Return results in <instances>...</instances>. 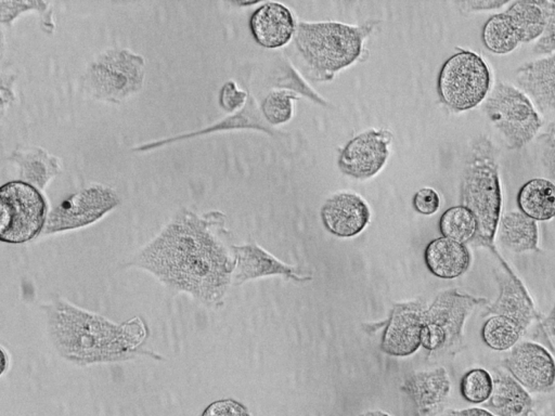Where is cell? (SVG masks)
I'll return each mask as SVG.
<instances>
[{
    "instance_id": "cell-11",
    "label": "cell",
    "mask_w": 555,
    "mask_h": 416,
    "mask_svg": "<svg viewBox=\"0 0 555 416\" xmlns=\"http://www.w3.org/2000/svg\"><path fill=\"white\" fill-rule=\"evenodd\" d=\"M502 366L528 392L543 393L555 386V359L538 342H518L503 359Z\"/></svg>"
},
{
    "instance_id": "cell-9",
    "label": "cell",
    "mask_w": 555,
    "mask_h": 416,
    "mask_svg": "<svg viewBox=\"0 0 555 416\" xmlns=\"http://www.w3.org/2000/svg\"><path fill=\"white\" fill-rule=\"evenodd\" d=\"M47 203L39 188L10 181L0 188V239L23 244L35 238L47 223Z\"/></svg>"
},
{
    "instance_id": "cell-32",
    "label": "cell",
    "mask_w": 555,
    "mask_h": 416,
    "mask_svg": "<svg viewBox=\"0 0 555 416\" xmlns=\"http://www.w3.org/2000/svg\"><path fill=\"white\" fill-rule=\"evenodd\" d=\"M545 15L542 35L532 48L535 54L551 55L555 52V0H539Z\"/></svg>"
},
{
    "instance_id": "cell-13",
    "label": "cell",
    "mask_w": 555,
    "mask_h": 416,
    "mask_svg": "<svg viewBox=\"0 0 555 416\" xmlns=\"http://www.w3.org/2000/svg\"><path fill=\"white\" fill-rule=\"evenodd\" d=\"M499 295L487 304L482 316L503 315L516 322L526 333L533 322H541L542 316L535 308L527 287L520 277L503 269L494 270Z\"/></svg>"
},
{
    "instance_id": "cell-19",
    "label": "cell",
    "mask_w": 555,
    "mask_h": 416,
    "mask_svg": "<svg viewBox=\"0 0 555 416\" xmlns=\"http://www.w3.org/2000/svg\"><path fill=\"white\" fill-rule=\"evenodd\" d=\"M427 269L442 280L460 277L468 271L472 255L466 244L441 236L428 243L424 251Z\"/></svg>"
},
{
    "instance_id": "cell-17",
    "label": "cell",
    "mask_w": 555,
    "mask_h": 416,
    "mask_svg": "<svg viewBox=\"0 0 555 416\" xmlns=\"http://www.w3.org/2000/svg\"><path fill=\"white\" fill-rule=\"evenodd\" d=\"M401 389L415 404L420 416L441 413L451 392V381L443 367L416 372L402 384Z\"/></svg>"
},
{
    "instance_id": "cell-14",
    "label": "cell",
    "mask_w": 555,
    "mask_h": 416,
    "mask_svg": "<svg viewBox=\"0 0 555 416\" xmlns=\"http://www.w3.org/2000/svg\"><path fill=\"white\" fill-rule=\"evenodd\" d=\"M426 307L421 302L396 303L383 334L380 348L392 356H408L422 346Z\"/></svg>"
},
{
    "instance_id": "cell-27",
    "label": "cell",
    "mask_w": 555,
    "mask_h": 416,
    "mask_svg": "<svg viewBox=\"0 0 555 416\" xmlns=\"http://www.w3.org/2000/svg\"><path fill=\"white\" fill-rule=\"evenodd\" d=\"M525 332L513 320L503 315H490L483 322L480 336L491 350L503 352L514 348Z\"/></svg>"
},
{
    "instance_id": "cell-22",
    "label": "cell",
    "mask_w": 555,
    "mask_h": 416,
    "mask_svg": "<svg viewBox=\"0 0 555 416\" xmlns=\"http://www.w3.org/2000/svg\"><path fill=\"white\" fill-rule=\"evenodd\" d=\"M496 235L501 245L512 252L541 251L537 221L520 211L502 214Z\"/></svg>"
},
{
    "instance_id": "cell-37",
    "label": "cell",
    "mask_w": 555,
    "mask_h": 416,
    "mask_svg": "<svg viewBox=\"0 0 555 416\" xmlns=\"http://www.w3.org/2000/svg\"><path fill=\"white\" fill-rule=\"evenodd\" d=\"M511 1L503 0H466L457 2L462 11L466 13H477L499 10L508 5Z\"/></svg>"
},
{
    "instance_id": "cell-2",
    "label": "cell",
    "mask_w": 555,
    "mask_h": 416,
    "mask_svg": "<svg viewBox=\"0 0 555 416\" xmlns=\"http://www.w3.org/2000/svg\"><path fill=\"white\" fill-rule=\"evenodd\" d=\"M48 323L60 354L77 364L126 360L146 335L139 318L118 325L64 301L50 307Z\"/></svg>"
},
{
    "instance_id": "cell-16",
    "label": "cell",
    "mask_w": 555,
    "mask_h": 416,
    "mask_svg": "<svg viewBox=\"0 0 555 416\" xmlns=\"http://www.w3.org/2000/svg\"><path fill=\"white\" fill-rule=\"evenodd\" d=\"M515 82L543 114H555V53L520 65Z\"/></svg>"
},
{
    "instance_id": "cell-15",
    "label": "cell",
    "mask_w": 555,
    "mask_h": 416,
    "mask_svg": "<svg viewBox=\"0 0 555 416\" xmlns=\"http://www.w3.org/2000/svg\"><path fill=\"white\" fill-rule=\"evenodd\" d=\"M321 219L330 233L339 237H352L367 225L370 209L360 196L338 193L323 204Z\"/></svg>"
},
{
    "instance_id": "cell-4",
    "label": "cell",
    "mask_w": 555,
    "mask_h": 416,
    "mask_svg": "<svg viewBox=\"0 0 555 416\" xmlns=\"http://www.w3.org/2000/svg\"><path fill=\"white\" fill-rule=\"evenodd\" d=\"M366 28L337 22L299 23L294 43L307 65L323 78L351 65L361 54Z\"/></svg>"
},
{
    "instance_id": "cell-25",
    "label": "cell",
    "mask_w": 555,
    "mask_h": 416,
    "mask_svg": "<svg viewBox=\"0 0 555 416\" xmlns=\"http://www.w3.org/2000/svg\"><path fill=\"white\" fill-rule=\"evenodd\" d=\"M521 43L537 41L543 32L545 15L539 0L511 1L504 11Z\"/></svg>"
},
{
    "instance_id": "cell-28",
    "label": "cell",
    "mask_w": 555,
    "mask_h": 416,
    "mask_svg": "<svg viewBox=\"0 0 555 416\" xmlns=\"http://www.w3.org/2000/svg\"><path fill=\"white\" fill-rule=\"evenodd\" d=\"M439 230L442 236L466 244L477 234L478 224L474 213L463 205L448 208L440 217Z\"/></svg>"
},
{
    "instance_id": "cell-7",
    "label": "cell",
    "mask_w": 555,
    "mask_h": 416,
    "mask_svg": "<svg viewBox=\"0 0 555 416\" xmlns=\"http://www.w3.org/2000/svg\"><path fill=\"white\" fill-rule=\"evenodd\" d=\"M485 112L511 150L532 141L543 120L531 100L518 88L498 82L485 101Z\"/></svg>"
},
{
    "instance_id": "cell-1",
    "label": "cell",
    "mask_w": 555,
    "mask_h": 416,
    "mask_svg": "<svg viewBox=\"0 0 555 416\" xmlns=\"http://www.w3.org/2000/svg\"><path fill=\"white\" fill-rule=\"evenodd\" d=\"M219 213L205 217L181 210L134 259L133 264L154 274L173 289L204 303L219 302L233 276V246L221 238Z\"/></svg>"
},
{
    "instance_id": "cell-38",
    "label": "cell",
    "mask_w": 555,
    "mask_h": 416,
    "mask_svg": "<svg viewBox=\"0 0 555 416\" xmlns=\"http://www.w3.org/2000/svg\"><path fill=\"white\" fill-rule=\"evenodd\" d=\"M448 416H495L488 408L483 407H468L463 410L450 411Z\"/></svg>"
},
{
    "instance_id": "cell-23",
    "label": "cell",
    "mask_w": 555,
    "mask_h": 416,
    "mask_svg": "<svg viewBox=\"0 0 555 416\" xmlns=\"http://www.w3.org/2000/svg\"><path fill=\"white\" fill-rule=\"evenodd\" d=\"M520 212L534 221L555 218V183L550 179L533 178L525 182L516 196Z\"/></svg>"
},
{
    "instance_id": "cell-31",
    "label": "cell",
    "mask_w": 555,
    "mask_h": 416,
    "mask_svg": "<svg viewBox=\"0 0 555 416\" xmlns=\"http://www.w3.org/2000/svg\"><path fill=\"white\" fill-rule=\"evenodd\" d=\"M293 99L294 96L285 91L269 93L261 105L266 119L273 125L288 121L293 114Z\"/></svg>"
},
{
    "instance_id": "cell-3",
    "label": "cell",
    "mask_w": 555,
    "mask_h": 416,
    "mask_svg": "<svg viewBox=\"0 0 555 416\" xmlns=\"http://www.w3.org/2000/svg\"><path fill=\"white\" fill-rule=\"evenodd\" d=\"M460 202L477 220L478 231L470 244L489 249L496 257L501 269L515 273L494 243L502 218L503 194L499 152L488 136L477 138L472 145L461 180Z\"/></svg>"
},
{
    "instance_id": "cell-39",
    "label": "cell",
    "mask_w": 555,
    "mask_h": 416,
    "mask_svg": "<svg viewBox=\"0 0 555 416\" xmlns=\"http://www.w3.org/2000/svg\"><path fill=\"white\" fill-rule=\"evenodd\" d=\"M542 330L551 337H555V302L548 314L540 322Z\"/></svg>"
},
{
    "instance_id": "cell-30",
    "label": "cell",
    "mask_w": 555,
    "mask_h": 416,
    "mask_svg": "<svg viewBox=\"0 0 555 416\" xmlns=\"http://www.w3.org/2000/svg\"><path fill=\"white\" fill-rule=\"evenodd\" d=\"M50 2L46 1H0L1 23L10 24L24 11L37 10L41 14L42 26L50 34L53 31L51 20Z\"/></svg>"
},
{
    "instance_id": "cell-26",
    "label": "cell",
    "mask_w": 555,
    "mask_h": 416,
    "mask_svg": "<svg viewBox=\"0 0 555 416\" xmlns=\"http://www.w3.org/2000/svg\"><path fill=\"white\" fill-rule=\"evenodd\" d=\"M481 40L488 51L498 55L508 54L521 43L505 12L493 14L486 21Z\"/></svg>"
},
{
    "instance_id": "cell-33",
    "label": "cell",
    "mask_w": 555,
    "mask_h": 416,
    "mask_svg": "<svg viewBox=\"0 0 555 416\" xmlns=\"http://www.w3.org/2000/svg\"><path fill=\"white\" fill-rule=\"evenodd\" d=\"M540 160L544 171L555 183V123H551L538 138Z\"/></svg>"
},
{
    "instance_id": "cell-6",
    "label": "cell",
    "mask_w": 555,
    "mask_h": 416,
    "mask_svg": "<svg viewBox=\"0 0 555 416\" xmlns=\"http://www.w3.org/2000/svg\"><path fill=\"white\" fill-rule=\"evenodd\" d=\"M491 83L487 62L476 52L461 49L441 66L437 88L441 101L450 109L466 112L486 101Z\"/></svg>"
},
{
    "instance_id": "cell-36",
    "label": "cell",
    "mask_w": 555,
    "mask_h": 416,
    "mask_svg": "<svg viewBox=\"0 0 555 416\" xmlns=\"http://www.w3.org/2000/svg\"><path fill=\"white\" fill-rule=\"evenodd\" d=\"M246 98V93L238 90L233 81H228L221 88L219 102L222 108L233 112L245 103Z\"/></svg>"
},
{
    "instance_id": "cell-5",
    "label": "cell",
    "mask_w": 555,
    "mask_h": 416,
    "mask_svg": "<svg viewBox=\"0 0 555 416\" xmlns=\"http://www.w3.org/2000/svg\"><path fill=\"white\" fill-rule=\"evenodd\" d=\"M488 299L457 289H448L434 299L424 312L422 347L437 355L455 353L464 343V325L473 311Z\"/></svg>"
},
{
    "instance_id": "cell-18",
    "label": "cell",
    "mask_w": 555,
    "mask_h": 416,
    "mask_svg": "<svg viewBox=\"0 0 555 416\" xmlns=\"http://www.w3.org/2000/svg\"><path fill=\"white\" fill-rule=\"evenodd\" d=\"M249 27L257 43L275 49L285 46L295 32L292 12L278 2H266L250 16Z\"/></svg>"
},
{
    "instance_id": "cell-21",
    "label": "cell",
    "mask_w": 555,
    "mask_h": 416,
    "mask_svg": "<svg viewBox=\"0 0 555 416\" xmlns=\"http://www.w3.org/2000/svg\"><path fill=\"white\" fill-rule=\"evenodd\" d=\"M486 407L495 416H537L534 401L507 372L496 370Z\"/></svg>"
},
{
    "instance_id": "cell-8",
    "label": "cell",
    "mask_w": 555,
    "mask_h": 416,
    "mask_svg": "<svg viewBox=\"0 0 555 416\" xmlns=\"http://www.w3.org/2000/svg\"><path fill=\"white\" fill-rule=\"evenodd\" d=\"M144 68L142 56L128 50H108L90 63L85 87L98 100L119 103L142 88Z\"/></svg>"
},
{
    "instance_id": "cell-12",
    "label": "cell",
    "mask_w": 555,
    "mask_h": 416,
    "mask_svg": "<svg viewBox=\"0 0 555 416\" xmlns=\"http://www.w3.org/2000/svg\"><path fill=\"white\" fill-rule=\"evenodd\" d=\"M391 135L387 131L369 130L354 136L338 158L340 170L356 179L375 176L385 165Z\"/></svg>"
},
{
    "instance_id": "cell-34",
    "label": "cell",
    "mask_w": 555,
    "mask_h": 416,
    "mask_svg": "<svg viewBox=\"0 0 555 416\" xmlns=\"http://www.w3.org/2000/svg\"><path fill=\"white\" fill-rule=\"evenodd\" d=\"M412 205L418 213L431 216L436 213L440 207V196L436 190L423 187L414 194Z\"/></svg>"
},
{
    "instance_id": "cell-41",
    "label": "cell",
    "mask_w": 555,
    "mask_h": 416,
    "mask_svg": "<svg viewBox=\"0 0 555 416\" xmlns=\"http://www.w3.org/2000/svg\"><path fill=\"white\" fill-rule=\"evenodd\" d=\"M362 416H389L388 414L380 411L366 412Z\"/></svg>"
},
{
    "instance_id": "cell-20",
    "label": "cell",
    "mask_w": 555,
    "mask_h": 416,
    "mask_svg": "<svg viewBox=\"0 0 555 416\" xmlns=\"http://www.w3.org/2000/svg\"><path fill=\"white\" fill-rule=\"evenodd\" d=\"M235 265L232 278L235 284L261 276L281 274L304 282L310 277H300L295 269L282 263L276 258L255 244L233 246Z\"/></svg>"
},
{
    "instance_id": "cell-40",
    "label": "cell",
    "mask_w": 555,
    "mask_h": 416,
    "mask_svg": "<svg viewBox=\"0 0 555 416\" xmlns=\"http://www.w3.org/2000/svg\"><path fill=\"white\" fill-rule=\"evenodd\" d=\"M537 416H555V396H553L542 412Z\"/></svg>"
},
{
    "instance_id": "cell-35",
    "label": "cell",
    "mask_w": 555,
    "mask_h": 416,
    "mask_svg": "<svg viewBox=\"0 0 555 416\" xmlns=\"http://www.w3.org/2000/svg\"><path fill=\"white\" fill-rule=\"evenodd\" d=\"M202 416H249L247 408L233 399H223L210 403Z\"/></svg>"
},
{
    "instance_id": "cell-24",
    "label": "cell",
    "mask_w": 555,
    "mask_h": 416,
    "mask_svg": "<svg viewBox=\"0 0 555 416\" xmlns=\"http://www.w3.org/2000/svg\"><path fill=\"white\" fill-rule=\"evenodd\" d=\"M10 159L18 166L24 182L37 188H43L61 171L60 160L41 147L16 148Z\"/></svg>"
},
{
    "instance_id": "cell-29",
    "label": "cell",
    "mask_w": 555,
    "mask_h": 416,
    "mask_svg": "<svg viewBox=\"0 0 555 416\" xmlns=\"http://www.w3.org/2000/svg\"><path fill=\"white\" fill-rule=\"evenodd\" d=\"M493 391V376L482 368L467 370L461 378L460 392L462 398L473 404H486Z\"/></svg>"
},
{
    "instance_id": "cell-10",
    "label": "cell",
    "mask_w": 555,
    "mask_h": 416,
    "mask_svg": "<svg viewBox=\"0 0 555 416\" xmlns=\"http://www.w3.org/2000/svg\"><path fill=\"white\" fill-rule=\"evenodd\" d=\"M119 204L114 190L103 185L82 188L62 200L49 213L44 233L51 234L89 225Z\"/></svg>"
}]
</instances>
